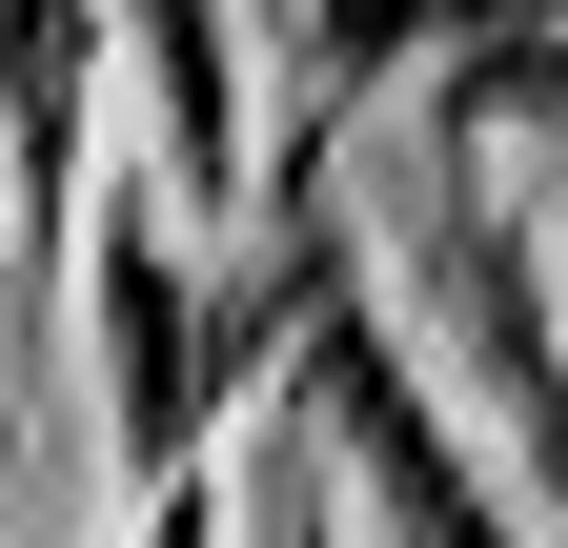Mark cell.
<instances>
[{
  "label": "cell",
  "instance_id": "obj_1",
  "mask_svg": "<svg viewBox=\"0 0 568 548\" xmlns=\"http://www.w3.org/2000/svg\"><path fill=\"white\" fill-rule=\"evenodd\" d=\"M122 82H142V163L183 183V224H244V183H264L244 0H122Z\"/></svg>",
  "mask_w": 568,
  "mask_h": 548
},
{
  "label": "cell",
  "instance_id": "obj_2",
  "mask_svg": "<svg viewBox=\"0 0 568 548\" xmlns=\"http://www.w3.org/2000/svg\"><path fill=\"white\" fill-rule=\"evenodd\" d=\"M142 548H224V488H203V467H163V488H142Z\"/></svg>",
  "mask_w": 568,
  "mask_h": 548
}]
</instances>
